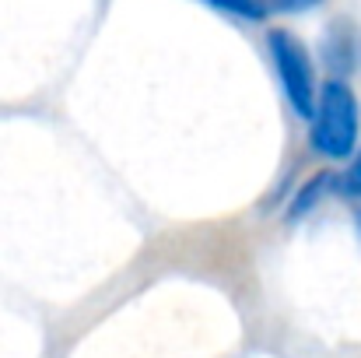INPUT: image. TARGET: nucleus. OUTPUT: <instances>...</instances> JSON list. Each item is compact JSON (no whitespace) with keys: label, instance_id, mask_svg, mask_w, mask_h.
Returning <instances> with one entry per match:
<instances>
[{"label":"nucleus","instance_id":"f257e3e1","mask_svg":"<svg viewBox=\"0 0 361 358\" xmlns=\"http://www.w3.org/2000/svg\"><path fill=\"white\" fill-rule=\"evenodd\" d=\"M312 130H309V144L316 155L330 158V162H344L355 155L361 133V109L358 95L351 92L348 81L330 78L319 92H316V109H312Z\"/></svg>","mask_w":361,"mask_h":358},{"label":"nucleus","instance_id":"f03ea898","mask_svg":"<svg viewBox=\"0 0 361 358\" xmlns=\"http://www.w3.org/2000/svg\"><path fill=\"white\" fill-rule=\"evenodd\" d=\"M267 49H270V60H274V71L281 78L288 106L295 109V117L312 119L319 85H316V67H312V56H309L305 42L298 35H291L288 28H270Z\"/></svg>","mask_w":361,"mask_h":358},{"label":"nucleus","instance_id":"7ed1b4c3","mask_svg":"<svg viewBox=\"0 0 361 358\" xmlns=\"http://www.w3.org/2000/svg\"><path fill=\"white\" fill-rule=\"evenodd\" d=\"M323 60L341 74V81H344V74H351L358 67V35L348 21H334L330 32L323 35Z\"/></svg>","mask_w":361,"mask_h":358},{"label":"nucleus","instance_id":"20e7f679","mask_svg":"<svg viewBox=\"0 0 361 358\" xmlns=\"http://www.w3.org/2000/svg\"><path fill=\"white\" fill-rule=\"evenodd\" d=\"M334 186H337V176H334L330 169L316 172V176H312V179H309V183H305V186L295 193V197H291V204H288L284 218H288V222H298V218H305V215H309V211H312V208H316V204H319V201H323V197L334 190Z\"/></svg>","mask_w":361,"mask_h":358},{"label":"nucleus","instance_id":"39448f33","mask_svg":"<svg viewBox=\"0 0 361 358\" xmlns=\"http://www.w3.org/2000/svg\"><path fill=\"white\" fill-rule=\"evenodd\" d=\"M204 4H211L214 11H225L232 18H242V21H263L270 14L267 0H204Z\"/></svg>","mask_w":361,"mask_h":358},{"label":"nucleus","instance_id":"423d86ee","mask_svg":"<svg viewBox=\"0 0 361 358\" xmlns=\"http://www.w3.org/2000/svg\"><path fill=\"white\" fill-rule=\"evenodd\" d=\"M337 186H341V193L344 197H351V201H361V148L355 151V158H351V165H348V172L337 179Z\"/></svg>","mask_w":361,"mask_h":358},{"label":"nucleus","instance_id":"0eeeda50","mask_svg":"<svg viewBox=\"0 0 361 358\" xmlns=\"http://www.w3.org/2000/svg\"><path fill=\"white\" fill-rule=\"evenodd\" d=\"M323 0H267V7L281 11V14H305L312 7H319Z\"/></svg>","mask_w":361,"mask_h":358},{"label":"nucleus","instance_id":"6e6552de","mask_svg":"<svg viewBox=\"0 0 361 358\" xmlns=\"http://www.w3.org/2000/svg\"><path fill=\"white\" fill-rule=\"evenodd\" d=\"M358 229H361V215H358Z\"/></svg>","mask_w":361,"mask_h":358}]
</instances>
